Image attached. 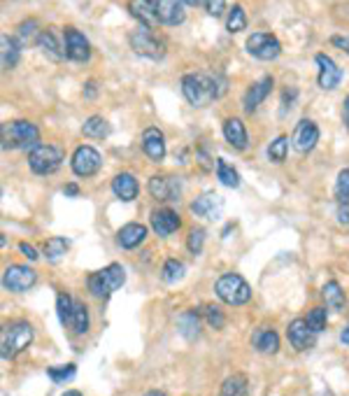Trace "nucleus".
Segmentation results:
<instances>
[{
  "mask_svg": "<svg viewBox=\"0 0 349 396\" xmlns=\"http://www.w3.org/2000/svg\"><path fill=\"white\" fill-rule=\"evenodd\" d=\"M182 93L194 108H205L224 93L219 79L203 73H189L182 77Z\"/></svg>",
  "mask_w": 349,
  "mask_h": 396,
  "instance_id": "1",
  "label": "nucleus"
},
{
  "mask_svg": "<svg viewBox=\"0 0 349 396\" xmlns=\"http://www.w3.org/2000/svg\"><path fill=\"white\" fill-rule=\"evenodd\" d=\"M33 342V327L28 322L16 320L3 327V336H0V355L7 362V359H14L16 355L28 347Z\"/></svg>",
  "mask_w": 349,
  "mask_h": 396,
  "instance_id": "2",
  "label": "nucleus"
},
{
  "mask_svg": "<svg viewBox=\"0 0 349 396\" xmlns=\"http://www.w3.org/2000/svg\"><path fill=\"white\" fill-rule=\"evenodd\" d=\"M3 149H35L40 143V131L31 121H7L0 128Z\"/></svg>",
  "mask_w": 349,
  "mask_h": 396,
  "instance_id": "3",
  "label": "nucleus"
},
{
  "mask_svg": "<svg viewBox=\"0 0 349 396\" xmlns=\"http://www.w3.org/2000/svg\"><path fill=\"white\" fill-rule=\"evenodd\" d=\"M126 283V270L121 263H110L103 270L89 275V292L95 298H108L110 294H115L117 289H121Z\"/></svg>",
  "mask_w": 349,
  "mask_h": 396,
  "instance_id": "4",
  "label": "nucleus"
},
{
  "mask_svg": "<svg viewBox=\"0 0 349 396\" xmlns=\"http://www.w3.org/2000/svg\"><path fill=\"white\" fill-rule=\"evenodd\" d=\"M214 292L226 305H244L251 298V287L238 273H226L214 283Z\"/></svg>",
  "mask_w": 349,
  "mask_h": 396,
  "instance_id": "5",
  "label": "nucleus"
},
{
  "mask_svg": "<svg viewBox=\"0 0 349 396\" xmlns=\"http://www.w3.org/2000/svg\"><path fill=\"white\" fill-rule=\"evenodd\" d=\"M63 149L56 147V145H38L35 149H31L28 154V163H31V171L38 173V175H51L56 173L61 166H63Z\"/></svg>",
  "mask_w": 349,
  "mask_h": 396,
  "instance_id": "6",
  "label": "nucleus"
},
{
  "mask_svg": "<svg viewBox=\"0 0 349 396\" xmlns=\"http://www.w3.org/2000/svg\"><path fill=\"white\" fill-rule=\"evenodd\" d=\"M38 283V273L28 266H21V263H14V266H7L3 273V287L7 292L24 294Z\"/></svg>",
  "mask_w": 349,
  "mask_h": 396,
  "instance_id": "7",
  "label": "nucleus"
},
{
  "mask_svg": "<svg viewBox=\"0 0 349 396\" xmlns=\"http://www.w3.org/2000/svg\"><path fill=\"white\" fill-rule=\"evenodd\" d=\"M247 51L259 61H275L282 54V45L273 33H251L247 40Z\"/></svg>",
  "mask_w": 349,
  "mask_h": 396,
  "instance_id": "8",
  "label": "nucleus"
},
{
  "mask_svg": "<svg viewBox=\"0 0 349 396\" xmlns=\"http://www.w3.org/2000/svg\"><path fill=\"white\" fill-rule=\"evenodd\" d=\"M128 42H130V49L135 51L140 56H147V59H163L165 49H163V42L156 38V35L150 29H142V31H133L128 35Z\"/></svg>",
  "mask_w": 349,
  "mask_h": 396,
  "instance_id": "9",
  "label": "nucleus"
},
{
  "mask_svg": "<svg viewBox=\"0 0 349 396\" xmlns=\"http://www.w3.org/2000/svg\"><path fill=\"white\" fill-rule=\"evenodd\" d=\"M100 154L98 149H93L89 145H82L75 149L73 154V161H70V166H73V173L77 175V178H91V175L98 173L100 168Z\"/></svg>",
  "mask_w": 349,
  "mask_h": 396,
  "instance_id": "10",
  "label": "nucleus"
},
{
  "mask_svg": "<svg viewBox=\"0 0 349 396\" xmlns=\"http://www.w3.org/2000/svg\"><path fill=\"white\" fill-rule=\"evenodd\" d=\"M291 143H293V147L298 149L301 154L312 152V149L317 147V143H319V128H317V124H314L312 119H301L298 124H296V128H293Z\"/></svg>",
  "mask_w": 349,
  "mask_h": 396,
  "instance_id": "11",
  "label": "nucleus"
},
{
  "mask_svg": "<svg viewBox=\"0 0 349 396\" xmlns=\"http://www.w3.org/2000/svg\"><path fill=\"white\" fill-rule=\"evenodd\" d=\"M152 198L156 200H179L182 193V182L179 178H163V175H154L147 184Z\"/></svg>",
  "mask_w": 349,
  "mask_h": 396,
  "instance_id": "12",
  "label": "nucleus"
},
{
  "mask_svg": "<svg viewBox=\"0 0 349 396\" xmlns=\"http://www.w3.org/2000/svg\"><path fill=\"white\" fill-rule=\"evenodd\" d=\"M191 213L203 219H219L224 213V198L214 191H205L191 203Z\"/></svg>",
  "mask_w": 349,
  "mask_h": 396,
  "instance_id": "13",
  "label": "nucleus"
},
{
  "mask_svg": "<svg viewBox=\"0 0 349 396\" xmlns=\"http://www.w3.org/2000/svg\"><path fill=\"white\" fill-rule=\"evenodd\" d=\"M63 35H66V56L70 61H80V64L89 61V56H91L89 40H86L77 29H66Z\"/></svg>",
  "mask_w": 349,
  "mask_h": 396,
  "instance_id": "14",
  "label": "nucleus"
},
{
  "mask_svg": "<svg viewBox=\"0 0 349 396\" xmlns=\"http://www.w3.org/2000/svg\"><path fill=\"white\" fill-rule=\"evenodd\" d=\"M286 336H289V342L293 345L296 352H305L314 347V342H317V333H314L308 322L305 320H293L289 324V329H286Z\"/></svg>",
  "mask_w": 349,
  "mask_h": 396,
  "instance_id": "15",
  "label": "nucleus"
},
{
  "mask_svg": "<svg viewBox=\"0 0 349 396\" xmlns=\"http://www.w3.org/2000/svg\"><path fill=\"white\" fill-rule=\"evenodd\" d=\"M317 66H319V77H317V82L321 89H335V86L343 82V70L338 68V64L330 56L326 54H317Z\"/></svg>",
  "mask_w": 349,
  "mask_h": 396,
  "instance_id": "16",
  "label": "nucleus"
},
{
  "mask_svg": "<svg viewBox=\"0 0 349 396\" xmlns=\"http://www.w3.org/2000/svg\"><path fill=\"white\" fill-rule=\"evenodd\" d=\"M128 12L145 26V29H154L159 26V12H156V0H128Z\"/></svg>",
  "mask_w": 349,
  "mask_h": 396,
  "instance_id": "17",
  "label": "nucleus"
},
{
  "mask_svg": "<svg viewBox=\"0 0 349 396\" xmlns=\"http://www.w3.org/2000/svg\"><path fill=\"white\" fill-rule=\"evenodd\" d=\"M179 226H182V219L170 208H161V210H154V213H152V228L156 231V235L165 238V235H170V233L177 231Z\"/></svg>",
  "mask_w": 349,
  "mask_h": 396,
  "instance_id": "18",
  "label": "nucleus"
},
{
  "mask_svg": "<svg viewBox=\"0 0 349 396\" xmlns=\"http://www.w3.org/2000/svg\"><path fill=\"white\" fill-rule=\"evenodd\" d=\"M273 91V77L266 75V77H261L259 82H254L247 89V93H244V110L247 112H254L261 103H264L268 98V93Z\"/></svg>",
  "mask_w": 349,
  "mask_h": 396,
  "instance_id": "19",
  "label": "nucleus"
},
{
  "mask_svg": "<svg viewBox=\"0 0 349 396\" xmlns=\"http://www.w3.org/2000/svg\"><path fill=\"white\" fill-rule=\"evenodd\" d=\"M156 12H159V19L165 26H177L187 16L182 0H156Z\"/></svg>",
  "mask_w": 349,
  "mask_h": 396,
  "instance_id": "20",
  "label": "nucleus"
},
{
  "mask_svg": "<svg viewBox=\"0 0 349 396\" xmlns=\"http://www.w3.org/2000/svg\"><path fill=\"white\" fill-rule=\"evenodd\" d=\"M142 149H145V154L152 158L154 163H159L165 158V138L159 128H147L145 133H142Z\"/></svg>",
  "mask_w": 349,
  "mask_h": 396,
  "instance_id": "21",
  "label": "nucleus"
},
{
  "mask_svg": "<svg viewBox=\"0 0 349 396\" xmlns=\"http://www.w3.org/2000/svg\"><path fill=\"white\" fill-rule=\"evenodd\" d=\"M145 238H147V226L137 224V222H130L126 226H121V231L117 233V243L124 250H135L137 245L145 243Z\"/></svg>",
  "mask_w": 349,
  "mask_h": 396,
  "instance_id": "22",
  "label": "nucleus"
},
{
  "mask_svg": "<svg viewBox=\"0 0 349 396\" xmlns=\"http://www.w3.org/2000/svg\"><path fill=\"white\" fill-rule=\"evenodd\" d=\"M112 191H115V196L121 200H135L137 198V180L133 178L130 173H119L115 180H112Z\"/></svg>",
  "mask_w": 349,
  "mask_h": 396,
  "instance_id": "23",
  "label": "nucleus"
},
{
  "mask_svg": "<svg viewBox=\"0 0 349 396\" xmlns=\"http://www.w3.org/2000/svg\"><path fill=\"white\" fill-rule=\"evenodd\" d=\"M224 136H226V140H229V145L235 149L247 147V131H244V124L238 117H231L224 121Z\"/></svg>",
  "mask_w": 349,
  "mask_h": 396,
  "instance_id": "24",
  "label": "nucleus"
},
{
  "mask_svg": "<svg viewBox=\"0 0 349 396\" xmlns=\"http://www.w3.org/2000/svg\"><path fill=\"white\" fill-rule=\"evenodd\" d=\"M251 345H254L261 355H277L279 336L273 329H259L254 336H251Z\"/></svg>",
  "mask_w": 349,
  "mask_h": 396,
  "instance_id": "25",
  "label": "nucleus"
},
{
  "mask_svg": "<svg viewBox=\"0 0 349 396\" xmlns=\"http://www.w3.org/2000/svg\"><path fill=\"white\" fill-rule=\"evenodd\" d=\"M219 396H249V380L244 373H233L224 380Z\"/></svg>",
  "mask_w": 349,
  "mask_h": 396,
  "instance_id": "26",
  "label": "nucleus"
},
{
  "mask_svg": "<svg viewBox=\"0 0 349 396\" xmlns=\"http://www.w3.org/2000/svg\"><path fill=\"white\" fill-rule=\"evenodd\" d=\"M38 47L42 49V54H45L47 59H51V61H61V59H63V54H66V49H61L58 40H56V35L51 33L49 29L40 33V38H38Z\"/></svg>",
  "mask_w": 349,
  "mask_h": 396,
  "instance_id": "27",
  "label": "nucleus"
},
{
  "mask_svg": "<svg viewBox=\"0 0 349 396\" xmlns=\"http://www.w3.org/2000/svg\"><path fill=\"white\" fill-rule=\"evenodd\" d=\"M0 47H3V51H0V54H3V68L5 70H12L16 64H19V42H16L14 38H10V35H3V38H0Z\"/></svg>",
  "mask_w": 349,
  "mask_h": 396,
  "instance_id": "28",
  "label": "nucleus"
},
{
  "mask_svg": "<svg viewBox=\"0 0 349 396\" xmlns=\"http://www.w3.org/2000/svg\"><path fill=\"white\" fill-rule=\"evenodd\" d=\"M324 301H326V308L328 310H335L340 313L345 308V292H343V287H340L335 280H330V283L324 285Z\"/></svg>",
  "mask_w": 349,
  "mask_h": 396,
  "instance_id": "29",
  "label": "nucleus"
},
{
  "mask_svg": "<svg viewBox=\"0 0 349 396\" xmlns=\"http://www.w3.org/2000/svg\"><path fill=\"white\" fill-rule=\"evenodd\" d=\"M82 133L86 138H98V140H103V138L110 136V124L103 117H98V114H93V117H89V119L84 121Z\"/></svg>",
  "mask_w": 349,
  "mask_h": 396,
  "instance_id": "30",
  "label": "nucleus"
},
{
  "mask_svg": "<svg viewBox=\"0 0 349 396\" xmlns=\"http://www.w3.org/2000/svg\"><path fill=\"white\" fill-rule=\"evenodd\" d=\"M217 178L229 189H238L240 187V175L233 166L226 163V158H217Z\"/></svg>",
  "mask_w": 349,
  "mask_h": 396,
  "instance_id": "31",
  "label": "nucleus"
},
{
  "mask_svg": "<svg viewBox=\"0 0 349 396\" xmlns=\"http://www.w3.org/2000/svg\"><path fill=\"white\" fill-rule=\"evenodd\" d=\"M68 248H70V243L66 240V238L54 235V238H49V240H45V248H42V252H45L47 261L56 263L58 259H63V254L68 252Z\"/></svg>",
  "mask_w": 349,
  "mask_h": 396,
  "instance_id": "32",
  "label": "nucleus"
},
{
  "mask_svg": "<svg viewBox=\"0 0 349 396\" xmlns=\"http://www.w3.org/2000/svg\"><path fill=\"white\" fill-rule=\"evenodd\" d=\"M70 329H73L77 336L89 331V308L82 301H75V310H73V322H70Z\"/></svg>",
  "mask_w": 349,
  "mask_h": 396,
  "instance_id": "33",
  "label": "nucleus"
},
{
  "mask_svg": "<svg viewBox=\"0 0 349 396\" xmlns=\"http://www.w3.org/2000/svg\"><path fill=\"white\" fill-rule=\"evenodd\" d=\"M73 310H75V301L66 292H61L56 296V313H58V322L63 327H70V322H73Z\"/></svg>",
  "mask_w": 349,
  "mask_h": 396,
  "instance_id": "34",
  "label": "nucleus"
},
{
  "mask_svg": "<svg viewBox=\"0 0 349 396\" xmlns=\"http://www.w3.org/2000/svg\"><path fill=\"white\" fill-rule=\"evenodd\" d=\"M40 33H42V31L38 29V21H35V19H28V21H24V24L19 26V31H16V35H19V40H16V42H19L21 47L33 45V42H35V45H38Z\"/></svg>",
  "mask_w": 349,
  "mask_h": 396,
  "instance_id": "35",
  "label": "nucleus"
},
{
  "mask_svg": "<svg viewBox=\"0 0 349 396\" xmlns=\"http://www.w3.org/2000/svg\"><path fill=\"white\" fill-rule=\"evenodd\" d=\"M198 329H200V322H198V313L196 310H189L179 317V333L184 338H196L198 336Z\"/></svg>",
  "mask_w": 349,
  "mask_h": 396,
  "instance_id": "36",
  "label": "nucleus"
},
{
  "mask_svg": "<svg viewBox=\"0 0 349 396\" xmlns=\"http://www.w3.org/2000/svg\"><path fill=\"white\" fill-rule=\"evenodd\" d=\"M161 275H163V280H165V283H168V285L179 283V280L184 278V263L177 261V259H168V261L163 263Z\"/></svg>",
  "mask_w": 349,
  "mask_h": 396,
  "instance_id": "37",
  "label": "nucleus"
},
{
  "mask_svg": "<svg viewBox=\"0 0 349 396\" xmlns=\"http://www.w3.org/2000/svg\"><path fill=\"white\" fill-rule=\"evenodd\" d=\"M305 322H308V327L314 333H321V331L326 329V322H328L326 308H312V310L308 313V317H305Z\"/></svg>",
  "mask_w": 349,
  "mask_h": 396,
  "instance_id": "38",
  "label": "nucleus"
},
{
  "mask_svg": "<svg viewBox=\"0 0 349 396\" xmlns=\"http://www.w3.org/2000/svg\"><path fill=\"white\" fill-rule=\"evenodd\" d=\"M286 149H289V138H286V136H279V138L273 140V143H270V147H268V158H270V161H275V163H282L284 158H286Z\"/></svg>",
  "mask_w": 349,
  "mask_h": 396,
  "instance_id": "39",
  "label": "nucleus"
},
{
  "mask_svg": "<svg viewBox=\"0 0 349 396\" xmlns=\"http://www.w3.org/2000/svg\"><path fill=\"white\" fill-rule=\"evenodd\" d=\"M226 29H229V33H240L247 29V16H244V10L240 5H233L229 19H226Z\"/></svg>",
  "mask_w": 349,
  "mask_h": 396,
  "instance_id": "40",
  "label": "nucleus"
},
{
  "mask_svg": "<svg viewBox=\"0 0 349 396\" xmlns=\"http://www.w3.org/2000/svg\"><path fill=\"white\" fill-rule=\"evenodd\" d=\"M75 373H77L75 364H66V366H51V368H47L49 380H54L56 385H63V382H68V380H73Z\"/></svg>",
  "mask_w": 349,
  "mask_h": 396,
  "instance_id": "41",
  "label": "nucleus"
},
{
  "mask_svg": "<svg viewBox=\"0 0 349 396\" xmlns=\"http://www.w3.org/2000/svg\"><path fill=\"white\" fill-rule=\"evenodd\" d=\"M203 245H205V231L203 228H191V233L187 238V248L191 254H200L203 252Z\"/></svg>",
  "mask_w": 349,
  "mask_h": 396,
  "instance_id": "42",
  "label": "nucleus"
},
{
  "mask_svg": "<svg viewBox=\"0 0 349 396\" xmlns=\"http://www.w3.org/2000/svg\"><path fill=\"white\" fill-rule=\"evenodd\" d=\"M335 196L340 203H349V168L340 171L338 182H335Z\"/></svg>",
  "mask_w": 349,
  "mask_h": 396,
  "instance_id": "43",
  "label": "nucleus"
},
{
  "mask_svg": "<svg viewBox=\"0 0 349 396\" xmlns=\"http://www.w3.org/2000/svg\"><path fill=\"white\" fill-rule=\"evenodd\" d=\"M203 315H205V320H207V324H209L212 329H224L226 317H224V313H222L217 305H205Z\"/></svg>",
  "mask_w": 349,
  "mask_h": 396,
  "instance_id": "44",
  "label": "nucleus"
},
{
  "mask_svg": "<svg viewBox=\"0 0 349 396\" xmlns=\"http://www.w3.org/2000/svg\"><path fill=\"white\" fill-rule=\"evenodd\" d=\"M203 5H205V12L209 16H222L224 10H226V0H203Z\"/></svg>",
  "mask_w": 349,
  "mask_h": 396,
  "instance_id": "45",
  "label": "nucleus"
},
{
  "mask_svg": "<svg viewBox=\"0 0 349 396\" xmlns=\"http://www.w3.org/2000/svg\"><path fill=\"white\" fill-rule=\"evenodd\" d=\"M19 250H21V254H24L26 259H31V261L38 259V252H35L33 245H28V243H21V245H19Z\"/></svg>",
  "mask_w": 349,
  "mask_h": 396,
  "instance_id": "46",
  "label": "nucleus"
},
{
  "mask_svg": "<svg viewBox=\"0 0 349 396\" xmlns=\"http://www.w3.org/2000/svg\"><path fill=\"white\" fill-rule=\"evenodd\" d=\"M333 45L335 47H343L347 54H349V38H333Z\"/></svg>",
  "mask_w": 349,
  "mask_h": 396,
  "instance_id": "47",
  "label": "nucleus"
},
{
  "mask_svg": "<svg viewBox=\"0 0 349 396\" xmlns=\"http://www.w3.org/2000/svg\"><path fill=\"white\" fill-rule=\"evenodd\" d=\"M338 219H340L343 224H349V208H340V210H338Z\"/></svg>",
  "mask_w": 349,
  "mask_h": 396,
  "instance_id": "48",
  "label": "nucleus"
},
{
  "mask_svg": "<svg viewBox=\"0 0 349 396\" xmlns=\"http://www.w3.org/2000/svg\"><path fill=\"white\" fill-rule=\"evenodd\" d=\"M66 196H77V193H80V187H77V184H66Z\"/></svg>",
  "mask_w": 349,
  "mask_h": 396,
  "instance_id": "49",
  "label": "nucleus"
},
{
  "mask_svg": "<svg viewBox=\"0 0 349 396\" xmlns=\"http://www.w3.org/2000/svg\"><path fill=\"white\" fill-rule=\"evenodd\" d=\"M343 119H345V124L349 128V96H347L345 103H343Z\"/></svg>",
  "mask_w": 349,
  "mask_h": 396,
  "instance_id": "50",
  "label": "nucleus"
},
{
  "mask_svg": "<svg viewBox=\"0 0 349 396\" xmlns=\"http://www.w3.org/2000/svg\"><path fill=\"white\" fill-rule=\"evenodd\" d=\"M340 340H343L345 345H349V324H347V327L343 329V333H340Z\"/></svg>",
  "mask_w": 349,
  "mask_h": 396,
  "instance_id": "51",
  "label": "nucleus"
},
{
  "mask_svg": "<svg viewBox=\"0 0 349 396\" xmlns=\"http://www.w3.org/2000/svg\"><path fill=\"white\" fill-rule=\"evenodd\" d=\"M86 96H89V98H93V96H95V82L86 84Z\"/></svg>",
  "mask_w": 349,
  "mask_h": 396,
  "instance_id": "52",
  "label": "nucleus"
},
{
  "mask_svg": "<svg viewBox=\"0 0 349 396\" xmlns=\"http://www.w3.org/2000/svg\"><path fill=\"white\" fill-rule=\"evenodd\" d=\"M145 396H165V394H163V392H159V390H150Z\"/></svg>",
  "mask_w": 349,
  "mask_h": 396,
  "instance_id": "53",
  "label": "nucleus"
},
{
  "mask_svg": "<svg viewBox=\"0 0 349 396\" xmlns=\"http://www.w3.org/2000/svg\"><path fill=\"white\" fill-rule=\"evenodd\" d=\"M63 396H82V392H77V390H70V392H66Z\"/></svg>",
  "mask_w": 349,
  "mask_h": 396,
  "instance_id": "54",
  "label": "nucleus"
},
{
  "mask_svg": "<svg viewBox=\"0 0 349 396\" xmlns=\"http://www.w3.org/2000/svg\"><path fill=\"white\" fill-rule=\"evenodd\" d=\"M182 3H184V5H198L200 0H182Z\"/></svg>",
  "mask_w": 349,
  "mask_h": 396,
  "instance_id": "55",
  "label": "nucleus"
}]
</instances>
